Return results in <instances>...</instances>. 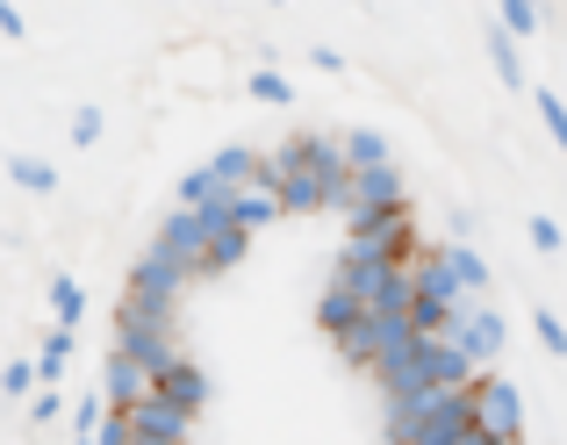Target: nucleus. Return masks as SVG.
Listing matches in <instances>:
<instances>
[{
    "instance_id": "2",
    "label": "nucleus",
    "mask_w": 567,
    "mask_h": 445,
    "mask_svg": "<svg viewBox=\"0 0 567 445\" xmlns=\"http://www.w3.org/2000/svg\"><path fill=\"white\" fill-rule=\"evenodd\" d=\"M467 424L482 445H517L525 438V395H517V381H503L496 366L488 374L467 381Z\"/></svg>"
},
{
    "instance_id": "21",
    "label": "nucleus",
    "mask_w": 567,
    "mask_h": 445,
    "mask_svg": "<svg viewBox=\"0 0 567 445\" xmlns=\"http://www.w3.org/2000/svg\"><path fill=\"white\" fill-rule=\"evenodd\" d=\"M0 37H14V43L29 37V22H22V14H14V0H0Z\"/></svg>"
},
{
    "instance_id": "12",
    "label": "nucleus",
    "mask_w": 567,
    "mask_h": 445,
    "mask_svg": "<svg viewBox=\"0 0 567 445\" xmlns=\"http://www.w3.org/2000/svg\"><path fill=\"white\" fill-rule=\"evenodd\" d=\"M51 309H58V323H65V331H80V309H86L80 280H65V273H58V280H51Z\"/></svg>"
},
{
    "instance_id": "19",
    "label": "nucleus",
    "mask_w": 567,
    "mask_h": 445,
    "mask_svg": "<svg viewBox=\"0 0 567 445\" xmlns=\"http://www.w3.org/2000/svg\"><path fill=\"white\" fill-rule=\"evenodd\" d=\"M251 94H259V101H280V108H288V80H280V72H251Z\"/></svg>"
},
{
    "instance_id": "9",
    "label": "nucleus",
    "mask_w": 567,
    "mask_h": 445,
    "mask_svg": "<svg viewBox=\"0 0 567 445\" xmlns=\"http://www.w3.org/2000/svg\"><path fill=\"white\" fill-rule=\"evenodd\" d=\"M65 360H72V331H65V323H51V338H43V352L29 360V374H37L43 389H58V374H65Z\"/></svg>"
},
{
    "instance_id": "3",
    "label": "nucleus",
    "mask_w": 567,
    "mask_h": 445,
    "mask_svg": "<svg viewBox=\"0 0 567 445\" xmlns=\"http://www.w3.org/2000/svg\"><path fill=\"white\" fill-rule=\"evenodd\" d=\"M445 345H453L460 360L474 366V374H488V366L503 360V317H496L488 302H467L453 323H445Z\"/></svg>"
},
{
    "instance_id": "23",
    "label": "nucleus",
    "mask_w": 567,
    "mask_h": 445,
    "mask_svg": "<svg viewBox=\"0 0 567 445\" xmlns=\"http://www.w3.org/2000/svg\"><path fill=\"white\" fill-rule=\"evenodd\" d=\"M525 8H539V14H546V0H525Z\"/></svg>"
},
{
    "instance_id": "18",
    "label": "nucleus",
    "mask_w": 567,
    "mask_h": 445,
    "mask_svg": "<svg viewBox=\"0 0 567 445\" xmlns=\"http://www.w3.org/2000/svg\"><path fill=\"white\" fill-rule=\"evenodd\" d=\"M58 417H65V395H58V389H43L37 403H29V424H58Z\"/></svg>"
},
{
    "instance_id": "7",
    "label": "nucleus",
    "mask_w": 567,
    "mask_h": 445,
    "mask_svg": "<svg viewBox=\"0 0 567 445\" xmlns=\"http://www.w3.org/2000/svg\"><path fill=\"white\" fill-rule=\"evenodd\" d=\"M144 395H152V366L130 360V352H115V360H109V403L130 410V403H144Z\"/></svg>"
},
{
    "instance_id": "20",
    "label": "nucleus",
    "mask_w": 567,
    "mask_h": 445,
    "mask_svg": "<svg viewBox=\"0 0 567 445\" xmlns=\"http://www.w3.org/2000/svg\"><path fill=\"white\" fill-rule=\"evenodd\" d=\"M72 432H80V438H94V432H101V395H86V403L72 410Z\"/></svg>"
},
{
    "instance_id": "17",
    "label": "nucleus",
    "mask_w": 567,
    "mask_h": 445,
    "mask_svg": "<svg viewBox=\"0 0 567 445\" xmlns=\"http://www.w3.org/2000/svg\"><path fill=\"white\" fill-rule=\"evenodd\" d=\"M532 245H539L546 259H554V251L567 245V237H560V222H554V216H532Z\"/></svg>"
},
{
    "instance_id": "11",
    "label": "nucleus",
    "mask_w": 567,
    "mask_h": 445,
    "mask_svg": "<svg viewBox=\"0 0 567 445\" xmlns=\"http://www.w3.org/2000/svg\"><path fill=\"white\" fill-rule=\"evenodd\" d=\"M488 58H496L503 86H525V58H517V37H503V29H488Z\"/></svg>"
},
{
    "instance_id": "14",
    "label": "nucleus",
    "mask_w": 567,
    "mask_h": 445,
    "mask_svg": "<svg viewBox=\"0 0 567 445\" xmlns=\"http://www.w3.org/2000/svg\"><path fill=\"white\" fill-rule=\"evenodd\" d=\"M532 331H539V345L554 352V360H567V323L554 317V309H532Z\"/></svg>"
},
{
    "instance_id": "5",
    "label": "nucleus",
    "mask_w": 567,
    "mask_h": 445,
    "mask_svg": "<svg viewBox=\"0 0 567 445\" xmlns=\"http://www.w3.org/2000/svg\"><path fill=\"white\" fill-rule=\"evenodd\" d=\"M152 395H166V403L181 410V417H194V410L208 403V381H202V366H194L187 352H173V360L152 374Z\"/></svg>"
},
{
    "instance_id": "13",
    "label": "nucleus",
    "mask_w": 567,
    "mask_h": 445,
    "mask_svg": "<svg viewBox=\"0 0 567 445\" xmlns=\"http://www.w3.org/2000/svg\"><path fill=\"white\" fill-rule=\"evenodd\" d=\"M532 101H539V123H546V137H554L560 152H567V101H560V94H546V86H539Z\"/></svg>"
},
{
    "instance_id": "10",
    "label": "nucleus",
    "mask_w": 567,
    "mask_h": 445,
    "mask_svg": "<svg viewBox=\"0 0 567 445\" xmlns=\"http://www.w3.org/2000/svg\"><path fill=\"white\" fill-rule=\"evenodd\" d=\"M8 173H14V187H29V195H51L58 187V173L43 166V158H29V152H8Z\"/></svg>"
},
{
    "instance_id": "15",
    "label": "nucleus",
    "mask_w": 567,
    "mask_h": 445,
    "mask_svg": "<svg viewBox=\"0 0 567 445\" xmlns=\"http://www.w3.org/2000/svg\"><path fill=\"white\" fill-rule=\"evenodd\" d=\"M539 22H546L539 8H525V0H503V22H496V29H503V37H532Z\"/></svg>"
},
{
    "instance_id": "24",
    "label": "nucleus",
    "mask_w": 567,
    "mask_h": 445,
    "mask_svg": "<svg viewBox=\"0 0 567 445\" xmlns=\"http://www.w3.org/2000/svg\"><path fill=\"white\" fill-rule=\"evenodd\" d=\"M517 445H525V438H517Z\"/></svg>"
},
{
    "instance_id": "4",
    "label": "nucleus",
    "mask_w": 567,
    "mask_h": 445,
    "mask_svg": "<svg viewBox=\"0 0 567 445\" xmlns=\"http://www.w3.org/2000/svg\"><path fill=\"white\" fill-rule=\"evenodd\" d=\"M115 417H123L130 445H181V438H187V424H194V417H181V410L166 403V395H144V403L115 410Z\"/></svg>"
},
{
    "instance_id": "8",
    "label": "nucleus",
    "mask_w": 567,
    "mask_h": 445,
    "mask_svg": "<svg viewBox=\"0 0 567 445\" xmlns=\"http://www.w3.org/2000/svg\"><path fill=\"white\" fill-rule=\"evenodd\" d=\"M338 158H346V173H374V166H395L388 158V144L374 130H352V137H338Z\"/></svg>"
},
{
    "instance_id": "22",
    "label": "nucleus",
    "mask_w": 567,
    "mask_h": 445,
    "mask_svg": "<svg viewBox=\"0 0 567 445\" xmlns=\"http://www.w3.org/2000/svg\"><path fill=\"white\" fill-rule=\"evenodd\" d=\"M0 381H8V395H29V389H37V374H29V366H8Z\"/></svg>"
},
{
    "instance_id": "6",
    "label": "nucleus",
    "mask_w": 567,
    "mask_h": 445,
    "mask_svg": "<svg viewBox=\"0 0 567 445\" xmlns=\"http://www.w3.org/2000/svg\"><path fill=\"white\" fill-rule=\"evenodd\" d=\"M439 266H445V280H453L467 302H488V259L474 245H445L439 251Z\"/></svg>"
},
{
    "instance_id": "1",
    "label": "nucleus",
    "mask_w": 567,
    "mask_h": 445,
    "mask_svg": "<svg viewBox=\"0 0 567 445\" xmlns=\"http://www.w3.org/2000/svg\"><path fill=\"white\" fill-rule=\"evenodd\" d=\"M388 438L395 445H474L467 389H439L416 403H388Z\"/></svg>"
},
{
    "instance_id": "16",
    "label": "nucleus",
    "mask_w": 567,
    "mask_h": 445,
    "mask_svg": "<svg viewBox=\"0 0 567 445\" xmlns=\"http://www.w3.org/2000/svg\"><path fill=\"white\" fill-rule=\"evenodd\" d=\"M72 144H80V152H94V144H101V108H80V115H72Z\"/></svg>"
}]
</instances>
